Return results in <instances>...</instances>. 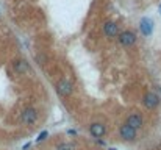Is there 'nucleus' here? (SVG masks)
I'll list each match as a JSON object with an SVG mask.
<instances>
[{"label":"nucleus","instance_id":"nucleus-8","mask_svg":"<svg viewBox=\"0 0 161 150\" xmlns=\"http://www.w3.org/2000/svg\"><path fill=\"white\" fill-rule=\"evenodd\" d=\"M105 131H106V128L102 122H92L89 125V133L92 138H102L105 134Z\"/></svg>","mask_w":161,"mask_h":150},{"label":"nucleus","instance_id":"nucleus-5","mask_svg":"<svg viewBox=\"0 0 161 150\" xmlns=\"http://www.w3.org/2000/svg\"><path fill=\"white\" fill-rule=\"evenodd\" d=\"M142 105L147 109H155L159 105V97L155 92H145L144 97H142Z\"/></svg>","mask_w":161,"mask_h":150},{"label":"nucleus","instance_id":"nucleus-1","mask_svg":"<svg viewBox=\"0 0 161 150\" xmlns=\"http://www.w3.org/2000/svg\"><path fill=\"white\" fill-rule=\"evenodd\" d=\"M136 33L134 31H131V30H124V31H120L119 35H117V41H119V44L120 46H124V47H130V46H133L134 42H136Z\"/></svg>","mask_w":161,"mask_h":150},{"label":"nucleus","instance_id":"nucleus-6","mask_svg":"<svg viewBox=\"0 0 161 150\" xmlns=\"http://www.w3.org/2000/svg\"><path fill=\"white\" fill-rule=\"evenodd\" d=\"M125 123L127 125H130V127H133L134 130H139L141 127H142V116L139 114V113H131L128 117H127V120H125Z\"/></svg>","mask_w":161,"mask_h":150},{"label":"nucleus","instance_id":"nucleus-12","mask_svg":"<svg viewBox=\"0 0 161 150\" xmlns=\"http://www.w3.org/2000/svg\"><path fill=\"white\" fill-rule=\"evenodd\" d=\"M47 136H49V133H47V131H42V133L38 136V139H36V141H38V142H41V141H44Z\"/></svg>","mask_w":161,"mask_h":150},{"label":"nucleus","instance_id":"nucleus-4","mask_svg":"<svg viewBox=\"0 0 161 150\" xmlns=\"http://www.w3.org/2000/svg\"><path fill=\"white\" fill-rule=\"evenodd\" d=\"M119 134H120V138H122L124 141L131 142V141L136 139V136H138V130H134L133 127L124 123V125H120V128H119Z\"/></svg>","mask_w":161,"mask_h":150},{"label":"nucleus","instance_id":"nucleus-10","mask_svg":"<svg viewBox=\"0 0 161 150\" xmlns=\"http://www.w3.org/2000/svg\"><path fill=\"white\" fill-rule=\"evenodd\" d=\"M13 69L17 74H25V72H28L30 66H28V63L25 60H14L13 61Z\"/></svg>","mask_w":161,"mask_h":150},{"label":"nucleus","instance_id":"nucleus-13","mask_svg":"<svg viewBox=\"0 0 161 150\" xmlns=\"http://www.w3.org/2000/svg\"><path fill=\"white\" fill-rule=\"evenodd\" d=\"M159 13H161V5H159Z\"/></svg>","mask_w":161,"mask_h":150},{"label":"nucleus","instance_id":"nucleus-2","mask_svg":"<svg viewBox=\"0 0 161 150\" xmlns=\"http://www.w3.org/2000/svg\"><path fill=\"white\" fill-rule=\"evenodd\" d=\"M55 89H56V94L60 95V97H69V95H72V92H74V85L69 81V80H60L58 83H56V86H55Z\"/></svg>","mask_w":161,"mask_h":150},{"label":"nucleus","instance_id":"nucleus-3","mask_svg":"<svg viewBox=\"0 0 161 150\" xmlns=\"http://www.w3.org/2000/svg\"><path fill=\"white\" fill-rule=\"evenodd\" d=\"M21 120L24 125H35L36 120H38V111L33 108V106H28L22 111L21 114Z\"/></svg>","mask_w":161,"mask_h":150},{"label":"nucleus","instance_id":"nucleus-7","mask_svg":"<svg viewBox=\"0 0 161 150\" xmlns=\"http://www.w3.org/2000/svg\"><path fill=\"white\" fill-rule=\"evenodd\" d=\"M103 33H105L106 38H116V36L119 35V27H117V24H116V22H111V21L105 22V25H103Z\"/></svg>","mask_w":161,"mask_h":150},{"label":"nucleus","instance_id":"nucleus-11","mask_svg":"<svg viewBox=\"0 0 161 150\" xmlns=\"http://www.w3.org/2000/svg\"><path fill=\"white\" fill-rule=\"evenodd\" d=\"M55 150H74V147L71 144H67V142H61V144H58L55 147Z\"/></svg>","mask_w":161,"mask_h":150},{"label":"nucleus","instance_id":"nucleus-9","mask_svg":"<svg viewBox=\"0 0 161 150\" xmlns=\"http://www.w3.org/2000/svg\"><path fill=\"white\" fill-rule=\"evenodd\" d=\"M141 31H142L144 36H150L152 35V31H153V22H152V19L144 17L141 21Z\"/></svg>","mask_w":161,"mask_h":150}]
</instances>
